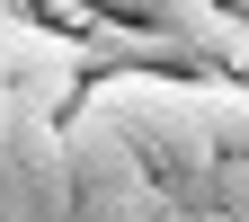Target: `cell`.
<instances>
[{
	"label": "cell",
	"mask_w": 249,
	"mask_h": 222,
	"mask_svg": "<svg viewBox=\"0 0 249 222\" xmlns=\"http://www.w3.org/2000/svg\"><path fill=\"white\" fill-rule=\"evenodd\" d=\"M231 80H249V62H240V71H231Z\"/></svg>",
	"instance_id": "obj_5"
},
{
	"label": "cell",
	"mask_w": 249,
	"mask_h": 222,
	"mask_svg": "<svg viewBox=\"0 0 249 222\" xmlns=\"http://www.w3.org/2000/svg\"><path fill=\"white\" fill-rule=\"evenodd\" d=\"M80 107L142 160V178L160 187L187 222L205 213L223 151H213V124L196 107V89H187V71H98V80L80 89Z\"/></svg>",
	"instance_id": "obj_1"
},
{
	"label": "cell",
	"mask_w": 249,
	"mask_h": 222,
	"mask_svg": "<svg viewBox=\"0 0 249 222\" xmlns=\"http://www.w3.org/2000/svg\"><path fill=\"white\" fill-rule=\"evenodd\" d=\"M71 222H178V205L151 178H134V187H80V196H71Z\"/></svg>",
	"instance_id": "obj_3"
},
{
	"label": "cell",
	"mask_w": 249,
	"mask_h": 222,
	"mask_svg": "<svg viewBox=\"0 0 249 222\" xmlns=\"http://www.w3.org/2000/svg\"><path fill=\"white\" fill-rule=\"evenodd\" d=\"M196 222H249V160H223V169H213V196H205Z\"/></svg>",
	"instance_id": "obj_4"
},
{
	"label": "cell",
	"mask_w": 249,
	"mask_h": 222,
	"mask_svg": "<svg viewBox=\"0 0 249 222\" xmlns=\"http://www.w3.org/2000/svg\"><path fill=\"white\" fill-rule=\"evenodd\" d=\"M0 222H71V160H62V124L9 116L0 134Z\"/></svg>",
	"instance_id": "obj_2"
}]
</instances>
